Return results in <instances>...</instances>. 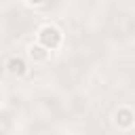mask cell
<instances>
[{
    "instance_id": "obj_1",
    "label": "cell",
    "mask_w": 135,
    "mask_h": 135,
    "mask_svg": "<svg viewBox=\"0 0 135 135\" xmlns=\"http://www.w3.org/2000/svg\"><path fill=\"white\" fill-rule=\"evenodd\" d=\"M38 42H40L44 49L55 51V49L61 46V42H63V34H61L59 27H55V25H42V27L38 30Z\"/></svg>"
},
{
    "instance_id": "obj_2",
    "label": "cell",
    "mask_w": 135,
    "mask_h": 135,
    "mask_svg": "<svg viewBox=\"0 0 135 135\" xmlns=\"http://www.w3.org/2000/svg\"><path fill=\"white\" fill-rule=\"evenodd\" d=\"M114 122H116L118 129L129 131V129L135 124V114H133V110H131V108H118V112L114 114Z\"/></svg>"
},
{
    "instance_id": "obj_3",
    "label": "cell",
    "mask_w": 135,
    "mask_h": 135,
    "mask_svg": "<svg viewBox=\"0 0 135 135\" xmlns=\"http://www.w3.org/2000/svg\"><path fill=\"white\" fill-rule=\"evenodd\" d=\"M6 72H8L11 76H23V74L27 72L25 59H23V57H11V59L6 61Z\"/></svg>"
},
{
    "instance_id": "obj_4",
    "label": "cell",
    "mask_w": 135,
    "mask_h": 135,
    "mask_svg": "<svg viewBox=\"0 0 135 135\" xmlns=\"http://www.w3.org/2000/svg\"><path fill=\"white\" fill-rule=\"evenodd\" d=\"M49 55H51V51H49V49H44L40 42L32 44V46L27 49V57H30L34 63H42V61H46V59H49Z\"/></svg>"
},
{
    "instance_id": "obj_5",
    "label": "cell",
    "mask_w": 135,
    "mask_h": 135,
    "mask_svg": "<svg viewBox=\"0 0 135 135\" xmlns=\"http://www.w3.org/2000/svg\"><path fill=\"white\" fill-rule=\"evenodd\" d=\"M27 4H32V6H40V4H44V0H25Z\"/></svg>"
},
{
    "instance_id": "obj_6",
    "label": "cell",
    "mask_w": 135,
    "mask_h": 135,
    "mask_svg": "<svg viewBox=\"0 0 135 135\" xmlns=\"http://www.w3.org/2000/svg\"><path fill=\"white\" fill-rule=\"evenodd\" d=\"M0 101H2V97H0Z\"/></svg>"
}]
</instances>
